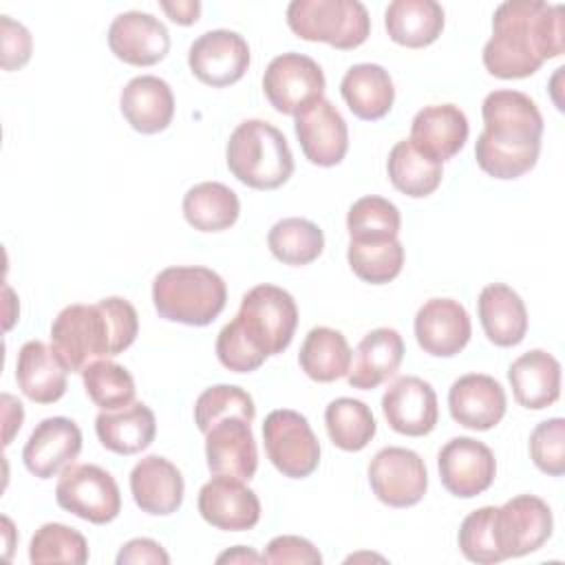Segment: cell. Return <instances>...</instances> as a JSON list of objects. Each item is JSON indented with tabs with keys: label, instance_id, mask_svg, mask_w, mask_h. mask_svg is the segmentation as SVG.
Listing matches in <instances>:
<instances>
[{
	"label": "cell",
	"instance_id": "1",
	"mask_svg": "<svg viewBox=\"0 0 565 565\" xmlns=\"http://www.w3.org/2000/svg\"><path fill=\"white\" fill-rule=\"evenodd\" d=\"M565 49L561 4L543 0H508L494 9L492 38L483 46V66L501 79L534 75L545 60Z\"/></svg>",
	"mask_w": 565,
	"mask_h": 565
},
{
	"label": "cell",
	"instance_id": "2",
	"mask_svg": "<svg viewBox=\"0 0 565 565\" xmlns=\"http://www.w3.org/2000/svg\"><path fill=\"white\" fill-rule=\"evenodd\" d=\"M296 327L294 296L269 282L256 285L243 296L234 320L218 331L216 358L234 373H252L291 344Z\"/></svg>",
	"mask_w": 565,
	"mask_h": 565
},
{
	"label": "cell",
	"instance_id": "3",
	"mask_svg": "<svg viewBox=\"0 0 565 565\" xmlns=\"http://www.w3.org/2000/svg\"><path fill=\"white\" fill-rule=\"evenodd\" d=\"M483 132L475 143L479 168L494 179H519L530 172L541 152L543 115L536 102L512 88L486 95L481 104Z\"/></svg>",
	"mask_w": 565,
	"mask_h": 565
},
{
	"label": "cell",
	"instance_id": "4",
	"mask_svg": "<svg viewBox=\"0 0 565 565\" xmlns=\"http://www.w3.org/2000/svg\"><path fill=\"white\" fill-rule=\"evenodd\" d=\"M139 333L137 309L119 296L95 305H68L51 324V349L71 373L124 353Z\"/></svg>",
	"mask_w": 565,
	"mask_h": 565
},
{
	"label": "cell",
	"instance_id": "5",
	"mask_svg": "<svg viewBox=\"0 0 565 565\" xmlns=\"http://www.w3.org/2000/svg\"><path fill=\"white\" fill-rule=\"evenodd\" d=\"M227 302L223 278L201 265L161 269L152 280V305L159 318L188 327H205Z\"/></svg>",
	"mask_w": 565,
	"mask_h": 565
},
{
	"label": "cell",
	"instance_id": "6",
	"mask_svg": "<svg viewBox=\"0 0 565 565\" xmlns=\"http://www.w3.org/2000/svg\"><path fill=\"white\" fill-rule=\"evenodd\" d=\"M230 172L247 188L276 190L294 174V154L285 135L269 121H241L225 146Z\"/></svg>",
	"mask_w": 565,
	"mask_h": 565
},
{
	"label": "cell",
	"instance_id": "7",
	"mask_svg": "<svg viewBox=\"0 0 565 565\" xmlns=\"http://www.w3.org/2000/svg\"><path fill=\"white\" fill-rule=\"evenodd\" d=\"M289 29L307 42L340 51L358 49L371 35V18L358 0H294L287 7Z\"/></svg>",
	"mask_w": 565,
	"mask_h": 565
},
{
	"label": "cell",
	"instance_id": "8",
	"mask_svg": "<svg viewBox=\"0 0 565 565\" xmlns=\"http://www.w3.org/2000/svg\"><path fill=\"white\" fill-rule=\"evenodd\" d=\"M55 501L62 510L104 525L119 516L121 492L110 472L95 463H71L60 472Z\"/></svg>",
	"mask_w": 565,
	"mask_h": 565
},
{
	"label": "cell",
	"instance_id": "9",
	"mask_svg": "<svg viewBox=\"0 0 565 565\" xmlns=\"http://www.w3.org/2000/svg\"><path fill=\"white\" fill-rule=\"evenodd\" d=\"M263 441L271 466L282 477L305 479L320 463V441L298 411H271L263 422Z\"/></svg>",
	"mask_w": 565,
	"mask_h": 565
},
{
	"label": "cell",
	"instance_id": "10",
	"mask_svg": "<svg viewBox=\"0 0 565 565\" xmlns=\"http://www.w3.org/2000/svg\"><path fill=\"white\" fill-rule=\"evenodd\" d=\"M324 73L316 60L302 53L276 55L263 75V93L282 115H298L302 108L322 99Z\"/></svg>",
	"mask_w": 565,
	"mask_h": 565
},
{
	"label": "cell",
	"instance_id": "11",
	"mask_svg": "<svg viewBox=\"0 0 565 565\" xmlns=\"http://www.w3.org/2000/svg\"><path fill=\"white\" fill-rule=\"evenodd\" d=\"M369 483L373 494L388 508H411L428 490L424 459L402 446H386L369 463Z\"/></svg>",
	"mask_w": 565,
	"mask_h": 565
},
{
	"label": "cell",
	"instance_id": "12",
	"mask_svg": "<svg viewBox=\"0 0 565 565\" xmlns=\"http://www.w3.org/2000/svg\"><path fill=\"white\" fill-rule=\"evenodd\" d=\"M497 541L503 558L525 556L547 543L554 530L550 505L534 494H519L494 512Z\"/></svg>",
	"mask_w": 565,
	"mask_h": 565
},
{
	"label": "cell",
	"instance_id": "13",
	"mask_svg": "<svg viewBox=\"0 0 565 565\" xmlns=\"http://www.w3.org/2000/svg\"><path fill=\"white\" fill-rule=\"evenodd\" d=\"M188 66L199 82L212 88L236 84L249 68V44L230 29L205 31L190 44Z\"/></svg>",
	"mask_w": 565,
	"mask_h": 565
},
{
	"label": "cell",
	"instance_id": "14",
	"mask_svg": "<svg viewBox=\"0 0 565 565\" xmlns=\"http://www.w3.org/2000/svg\"><path fill=\"white\" fill-rule=\"evenodd\" d=\"M441 486L459 499L486 492L497 475L494 452L479 439L452 437L437 455Z\"/></svg>",
	"mask_w": 565,
	"mask_h": 565
},
{
	"label": "cell",
	"instance_id": "15",
	"mask_svg": "<svg viewBox=\"0 0 565 565\" xmlns=\"http://www.w3.org/2000/svg\"><path fill=\"white\" fill-rule=\"evenodd\" d=\"M294 130L302 154L320 168L338 166L349 150V128L329 99H318L296 115Z\"/></svg>",
	"mask_w": 565,
	"mask_h": 565
},
{
	"label": "cell",
	"instance_id": "16",
	"mask_svg": "<svg viewBox=\"0 0 565 565\" xmlns=\"http://www.w3.org/2000/svg\"><path fill=\"white\" fill-rule=\"evenodd\" d=\"M382 413L395 433L424 437L437 426V393L430 382L417 375H402L384 391Z\"/></svg>",
	"mask_w": 565,
	"mask_h": 565
},
{
	"label": "cell",
	"instance_id": "17",
	"mask_svg": "<svg viewBox=\"0 0 565 565\" xmlns=\"http://www.w3.org/2000/svg\"><path fill=\"white\" fill-rule=\"evenodd\" d=\"M199 514L212 527L245 532L260 521V501L245 481L214 475L199 490Z\"/></svg>",
	"mask_w": 565,
	"mask_h": 565
},
{
	"label": "cell",
	"instance_id": "18",
	"mask_svg": "<svg viewBox=\"0 0 565 565\" xmlns=\"http://www.w3.org/2000/svg\"><path fill=\"white\" fill-rule=\"evenodd\" d=\"M108 46L130 66H152L168 55L170 33L152 13L124 11L108 26Z\"/></svg>",
	"mask_w": 565,
	"mask_h": 565
},
{
	"label": "cell",
	"instance_id": "19",
	"mask_svg": "<svg viewBox=\"0 0 565 565\" xmlns=\"http://www.w3.org/2000/svg\"><path fill=\"white\" fill-rule=\"evenodd\" d=\"M470 333V316L466 307L452 298H430L415 313V338L428 355H457L468 344Z\"/></svg>",
	"mask_w": 565,
	"mask_h": 565
},
{
	"label": "cell",
	"instance_id": "20",
	"mask_svg": "<svg viewBox=\"0 0 565 565\" xmlns=\"http://www.w3.org/2000/svg\"><path fill=\"white\" fill-rule=\"evenodd\" d=\"M207 470L218 477L249 481L258 468V450L252 424L241 417H225L205 433Z\"/></svg>",
	"mask_w": 565,
	"mask_h": 565
},
{
	"label": "cell",
	"instance_id": "21",
	"mask_svg": "<svg viewBox=\"0 0 565 565\" xmlns=\"http://www.w3.org/2000/svg\"><path fill=\"white\" fill-rule=\"evenodd\" d=\"M79 450V426L68 417H46L29 435L22 448V461L33 477L51 479L71 466Z\"/></svg>",
	"mask_w": 565,
	"mask_h": 565
},
{
	"label": "cell",
	"instance_id": "22",
	"mask_svg": "<svg viewBox=\"0 0 565 565\" xmlns=\"http://www.w3.org/2000/svg\"><path fill=\"white\" fill-rule=\"evenodd\" d=\"M508 408L503 386L483 373H468L452 382L448 391L450 417L470 430L494 428Z\"/></svg>",
	"mask_w": 565,
	"mask_h": 565
},
{
	"label": "cell",
	"instance_id": "23",
	"mask_svg": "<svg viewBox=\"0 0 565 565\" xmlns=\"http://www.w3.org/2000/svg\"><path fill=\"white\" fill-rule=\"evenodd\" d=\"M468 117L455 104L424 106L411 121L408 141L430 159L444 163L468 141Z\"/></svg>",
	"mask_w": 565,
	"mask_h": 565
},
{
	"label": "cell",
	"instance_id": "24",
	"mask_svg": "<svg viewBox=\"0 0 565 565\" xmlns=\"http://www.w3.org/2000/svg\"><path fill=\"white\" fill-rule=\"evenodd\" d=\"M130 492L141 512L152 516H168L183 503V475L161 455L139 459L130 472Z\"/></svg>",
	"mask_w": 565,
	"mask_h": 565
},
{
	"label": "cell",
	"instance_id": "25",
	"mask_svg": "<svg viewBox=\"0 0 565 565\" xmlns=\"http://www.w3.org/2000/svg\"><path fill=\"white\" fill-rule=\"evenodd\" d=\"M119 108L132 130L157 135L172 124L174 95L166 79L157 75H139L121 88Z\"/></svg>",
	"mask_w": 565,
	"mask_h": 565
},
{
	"label": "cell",
	"instance_id": "26",
	"mask_svg": "<svg viewBox=\"0 0 565 565\" xmlns=\"http://www.w3.org/2000/svg\"><path fill=\"white\" fill-rule=\"evenodd\" d=\"M404 360V340L399 331L391 327H377L369 331L358 349L353 364L347 373L349 386L360 391H373L393 377Z\"/></svg>",
	"mask_w": 565,
	"mask_h": 565
},
{
	"label": "cell",
	"instance_id": "27",
	"mask_svg": "<svg viewBox=\"0 0 565 565\" xmlns=\"http://www.w3.org/2000/svg\"><path fill=\"white\" fill-rule=\"evenodd\" d=\"M508 380L514 399L530 411H543L561 395V364L543 349L519 355L508 369Z\"/></svg>",
	"mask_w": 565,
	"mask_h": 565
},
{
	"label": "cell",
	"instance_id": "28",
	"mask_svg": "<svg viewBox=\"0 0 565 565\" xmlns=\"http://www.w3.org/2000/svg\"><path fill=\"white\" fill-rule=\"evenodd\" d=\"M477 313L483 333L497 347H514L527 333L525 302L503 282H492L481 289Z\"/></svg>",
	"mask_w": 565,
	"mask_h": 565
},
{
	"label": "cell",
	"instance_id": "29",
	"mask_svg": "<svg viewBox=\"0 0 565 565\" xmlns=\"http://www.w3.org/2000/svg\"><path fill=\"white\" fill-rule=\"evenodd\" d=\"M66 369L55 351L40 340H29L18 351L15 382L35 404H53L66 393Z\"/></svg>",
	"mask_w": 565,
	"mask_h": 565
},
{
	"label": "cell",
	"instance_id": "30",
	"mask_svg": "<svg viewBox=\"0 0 565 565\" xmlns=\"http://www.w3.org/2000/svg\"><path fill=\"white\" fill-rule=\"evenodd\" d=\"M99 444L115 455H137L146 450L157 435V419L150 406L132 402L117 411H102L95 417Z\"/></svg>",
	"mask_w": 565,
	"mask_h": 565
},
{
	"label": "cell",
	"instance_id": "31",
	"mask_svg": "<svg viewBox=\"0 0 565 565\" xmlns=\"http://www.w3.org/2000/svg\"><path fill=\"white\" fill-rule=\"evenodd\" d=\"M342 99L349 110L364 121H377L391 113L395 86L388 71L380 64H353L340 82Z\"/></svg>",
	"mask_w": 565,
	"mask_h": 565
},
{
	"label": "cell",
	"instance_id": "32",
	"mask_svg": "<svg viewBox=\"0 0 565 565\" xmlns=\"http://www.w3.org/2000/svg\"><path fill=\"white\" fill-rule=\"evenodd\" d=\"M444 9L435 0H393L384 11L388 38L406 49H424L444 31Z\"/></svg>",
	"mask_w": 565,
	"mask_h": 565
},
{
	"label": "cell",
	"instance_id": "33",
	"mask_svg": "<svg viewBox=\"0 0 565 565\" xmlns=\"http://www.w3.org/2000/svg\"><path fill=\"white\" fill-rule=\"evenodd\" d=\"M241 214L236 192L218 181H203L183 194V216L199 232L230 230Z\"/></svg>",
	"mask_w": 565,
	"mask_h": 565
},
{
	"label": "cell",
	"instance_id": "34",
	"mask_svg": "<svg viewBox=\"0 0 565 565\" xmlns=\"http://www.w3.org/2000/svg\"><path fill=\"white\" fill-rule=\"evenodd\" d=\"M300 369L313 382H333L349 373L351 369V349L347 338L331 327H313L300 347L298 353Z\"/></svg>",
	"mask_w": 565,
	"mask_h": 565
},
{
	"label": "cell",
	"instance_id": "35",
	"mask_svg": "<svg viewBox=\"0 0 565 565\" xmlns=\"http://www.w3.org/2000/svg\"><path fill=\"white\" fill-rule=\"evenodd\" d=\"M386 172L393 188L411 199H424L433 194L444 177L441 163L419 152L408 139H402L391 148Z\"/></svg>",
	"mask_w": 565,
	"mask_h": 565
},
{
	"label": "cell",
	"instance_id": "36",
	"mask_svg": "<svg viewBox=\"0 0 565 565\" xmlns=\"http://www.w3.org/2000/svg\"><path fill=\"white\" fill-rule=\"evenodd\" d=\"M267 245L276 260L291 267H302L313 263L322 254L324 234L313 221L289 216L271 225L267 234Z\"/></svg>",
	"mask_w": 565,
	"mask_h": 565
},
{
	"label": "cell",
	"instance_id": "37",
	"mask_svg": "<svg viewBox=\"0 0 565 565\" xmlns=\"http://www.w3.org/2000/svg\"><path fill=\"white\" fill-rule=\"evenodd\" d=\"M324 426L333 446L358 452L375 437L377 424L371 408L353 397H338L324 408Z\"/></svg>",
	"mask_w": 565,
	"mask_h": 565
},
{
	"label": "cell",
	"instance_id": "38",
	"mask_svg": "<svg viewBox=\"0 0 565 565\" xmlns=\"http://www.w3.org/2000/svg\"><path fill=\"white\" fill-rule=\"evenodd\" d=\"M347 260L360 280L386 285L395 280L404 267V247L397 238L349 241Z\"/></svg>",
	"mask_w": 565,
	"mask_h": 565
},
{
	"label": "cell",
	"instance_id": "39",
	"mask_svg": "<svg viewBox=\"0 0 565 565\" xmlns=\"http://www.w3.org/2000/svg\"><path fill=\"white\" fill-rule=\"evenodd\" d=\"M84 391L102 411H117L135 402V380L130 371L113 360H97L82 371Z\"/></svg>",
	"mask_w": 565,
	"mask_h": 565
},
{
	"label": "cell",
	"instance_id": "40",
	"mask_svg": "<svg viewBox=\"0 0 565 565\" xmlns=\"http://www.w3.org/2000/svg\"><path fill=\"white\" fill-rule=\"evenodd\" d=\"M402 216L395 203L384 196H362L347 214V232L351 241H380L397 238Z\"/></svg>",
	"mask_w": 565,
	"mask_h": 565
},
{
	"label": "cell",
	"instance_id": "41",
	"mask_svg": "<svg viewBox=\"0 0 565 565\" xmlns=\"http://www.w3.org/2000/svg\"><path fill=\"white\" fill-rule=\"evenodd\" d=\"M29 561L44 563H71L84 565L88 561V543L82 532L64 523H44L35 530L29 545Z\"/></svg>",
	"mask_w": 565,
	"mask_h": 565
},
{
	"label": "cell",
	"instance_id": "42",
	"mask_svg": "<svg viewBox=\"0 0 565 565\" xmlns=\"http://www.w3.org/2000/svg\"><path fill=\"white\" fill-rule=\"evenodd\" d=\"M225 417H241L254 422L256 406L247 391L234 384H216L205 388L194 402V424L205 435L216 422Z\"/></svg>",
	"mask_w": 565,
	"mask_h": 565
},
{
	"label": "cell",
	"instance_id": "43",
	"mask_svg": "<svg viewBox=\"0 0 565 565\" xmlns=\"http://www.w3.org/2000/svg\"><path fill=\"white\" fill-rule=\"evenodd\" d=\"M494 505H483L479 510H472L459 525L457 543L461 554L479 565H492L505 561L497 541V527H494Z\"/></svg>",
	"mask_w": 565,
	"mask_h": 565
},
{
	"label": "cell",
	"instance_id": "44",
	"mask_svg": "<svg viewBox=\"0 0 565 565\" xmlns=\"http://www.w3.org/2000/svg\"><path fill=\"white\" fill-rule=\"evenodd\" d=\"M530 457L534 466L550 475L561 477L565 472V419L552 417L541 424L530 435Z\"/></svg>",
	"mask_w": 565,
	"mask_h": 565
},
{
	"label": "cell",
	"instance_id": "45",
	"mask_svg": "<svg viewBox=\"0 0 565 565\" xmlns=\"http://www.w3.org/2000/svg\"><path fill=\"white\" fill-rule=\"evenodd\" d=\"M263 563H296V565H320L322 563V554L318 552V547L302 539V536H294V534H282V536H274L265 552L260 554Z\"/></svg>",
	"mask_w": 565,
	"mask_h": 565
},
{
	"label": "cell",
	"instance_id": "46",
	"mask_svg": "<svg viewBox=\"0 0 565 565\" xmlns=\"http://www.w3.org/2000/svg\"><path fill=\"white\" fill-rule=\"evenodd\" d=\"M0 35H2V68L15 71L22 68L33 53V38L29 29L9 15L0 18Z\"/></svg>",
	"mask_w": 565,
	"mask_h": 565
},
{
	"label": "cell",
	"instance_id": "47",
	"mask_svg": "<svg viewBox=\"0 0 565 565\" xmlns=\"http://www.w3.org/2000/svg\"><path fill=\"white\" fill-rule=\"evenodd\" d=\"M137 563H152V565H168V552L152 539H132L128 541L119 554L117 565H137Z\"/></svg>",
	"mask_w": 565,
	"mask_h": 565
},
{
	"label": "cell",
	"instance_id": "48",
	"mask_svg": "<svg viewBox=\"0 0 565 565\" xmlns=\"http://www.w3.org/2000/svg\"><path fill=\"white\" fill-rule=\"evenodd\" d=\"M159 7L166 11V15L174 24H181V26L194 24L199 20V15H201V2L199 0H174V2L161 0Z\"/></svg>",
	"mask_w": 565,
	"mask_h": 565
},
{
	"label": "cell",
	"instance_id": "49",
	"mask_svg": "<svg viewBox=\"0 0 565 565\" xmlns=\"http://www.w3.org/2000/svg\"><path fill=\"white\" fill-rule=\"evenodd\" d=\"M2 402H4V446L11 444L13 435L20 430L22 426V419H24V411H22V404L11 397L9 393L2 395Z\"/></svg>",
	"mask_w": 565,
	"mask_h": 565
},
{
	"label": "cell",
	"instance_id": "50",
	"mask_svg": "<svg viewBox=\"0 0 565 565\" xmlns=\"http://www.w3.org/2000/svg\"><path fill=\"white\" fill-rule=\"evenodd\" d=\"M216 563H263L260 554H256L252 547L236 545L223 554L216 556Z\"/></svg>",
	"mask_w": 565,
	"mask_h": 565
},
{
	"label": "cell",
	"instance_id": "51",
	"mask_svg": "<svg viewBox=\"0 0 565 565\" xmlns=\"http://www.w3.org/2000/svg\"><path fill=\"white\" fill-rule=\"evenodd\" d=\"M2 525H4V536H7V545H4V547H7V554H4V556L9 558V556H11V547H13V541H11L13 527H11V521H9L7 516H2Z\"/></svg>",
	"mask_w": 565,
	"mask_h": 565
}]
</instances>
